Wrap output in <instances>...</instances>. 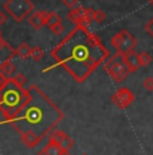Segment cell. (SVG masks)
Wrapping results in <instances>:
<instances>
[{
	"instance_id": "obj_1",
	"label": "cell",
	"mask_w": 153,
	"mask_h": 155,
	"mask_svg": "<svg viewBox=\"0 0 153 155\" xmlns=\"http://www.w3.org/2000/svg\"><path fill=\"white\" fill-rule=\"evenodd\" d=\"M51 55L57 65L64 68L78 82L85 81L110 57L101 39L90 32L89 26L86 25L75 26V28L52 49Z\"/></svg>"
},
{
	"instance_id": "obj_2",
	"label": "cell",
	"mask_w": 153,
	"mask_h": 155,
	"mask_svg": "<svg viewBox=\"0 0 153 155\" xmlns=\"http://www.w3.org/2000/svg\"><path fill=\"white\" fill-rule=\"evenodd\" d=\"M62 119L63 113L36 85H31L28 89V99L23 108L7 120L20 134L26 147L34 148Z\"/></svg>"
},
{
	"instance_id": "obj_3",
	"label": "cell",
	"mask_w": 153,
	"mask_h": 155,
	"mask_svg": "<svg viewBox=\"0 0 153 155\" xmlns=\"http://www.w3.org/2000/svg\"><path fill=\"white\" fill-rule=\"evenodd\" d=\"M28 99V91H24L22 85L8 80L7 85L0 91V109L7 119L12 117L23 108Z\"/></svg>"
},
{
	"instance_id": "obj_4",
	"label": "cell",
	"mask_w": 153,
	"mask_h": 155,
	"mask_svg": "<svg viewBox=\"0 0 153 155\" xmlns=\"http://www.w3.org/2000/svg\"><path fill=\"white\" fill-rule=\"evenodd\" d=\"M3 8L17 23L23 22L35 11V5L31 0H7Z\"/></svg>"
},
{
	"instance_id": "obj_5",
	"label": "cell",
	"mask_w": 153,
	"mask_h": 155,
	"mask_svg": "<svg viewBox=\"0 0 153 155\" xmlns=\"http://www.w3.org/2000/svg\"><path fill=\"white\" fill-rule=\"evenodd\" d=\"M104 68L109 73V76L113 78V81L118 82V84L122 82L132 73L128 65L123 62L122 54H120V53H116L113 57H109L108 61H105Z\"/></svg>"
},
{
	"instance_id": "obj_6",
	"label": "cell",
	"mask_w": 153,
	"mask_h": 155,
	"mask_svg": "<svg viewBox=\"0 0 153 155\" xmlns=\"http://www.w3.org/2000/svg\"><path fill=\"white\" fill-rule=\"evenodd\" d=\"M111 46L117 50V53L125 54V53L134 50V47L137 46V39L128 30H121L116 35H113V38H111Z\"/></svg>"
},
{
	"instance_id": "obj_7",
	"label": "cell",
	"mask_w": 153,
	"mask_h": 155,
	"mask_svg": "<svg viewBox=\"0 0 153 155\" xmlns=\"http://www.w3.org/2000/svg\"><path fill=\"white\" fill-rule=\"evenodd\" d=\"M133 101H134V94L128 88H120L111 96V103L120 109H125L128 107H130Z\"/></svg>"
},
{
	"instance_id": "obj_8",
	"label": "cell",
	"mask_w": 153,
	"mask_h": 155,
	"mask_svg": "<svg viewBox=\"0 0 153 155\" xmlns=\"http://www.w3.org/2000/svg\"><path fill=\"white\" fill-rule=\"evenodd\" d=\"M50 139L57 142L58 144L66 151H70L73 148V146H74V140H73L67 134H64L63 131H61V130H52L51 134H50Z\"/></svg>"
},
{
	"instance_id": "obj_9",
	"label": "cell",
	"mask_w": 153,
	"mask_h": 155,
	"mask_svg": "<svg viewBox=\"0 0 153 155\" xmlns=\"http://www.w3.org/2000/svg\"><path fill=\"white\" fill-rule=\"evenodd\" d=\"M122 59H123V62L128 65V68L130 69L132 73H133V71H137L141 68L140 55H138V53H136L134 50H132V51H128V53H125V54H122Z\"/></svg>"
},
{
	"instance_id": "obj_10",
	"label": "cell",
	"mask_w": 153,
	"mask_h": 155,
	"mask_svg": "<svg viewBox=\"0 0 153 155\" xmlns=\"http://www.w3.org/2000/svg\"><path fill=\"white\" fill-rule=\"evenodd\" d=\"M67 19H69V22L74 23L75 26L85 25V8L79 7V5L71 8L67 14Z\"/></svg>"
},
{
	"instance_id": "obj_11",
	"label": "cell",
	"mask_w": 153,
	"mask_h": 155,
	"mask_svg": "<svg viewBox=\"0 0 153 155\" xmlns=\"http://www.w3.org/2000/svg\"><path fill=\"white\" fill-rule=\"evenodd\" d=\"M42 15H43V19H45V23L46 26L51 30L54 26L59 25L62 23V19L59 18V15L57 12H54V11H47V10H43L42 11Z\"/></svg>"
},
{
	"instance_id": "obj_12",
	"label": "cell",
	"mask_w": 153,
	"mask_h": 155,
	"mask_svg": "<svg viewBox=\"0 0 153 155\" xmlns=\"http://www.w3.org/2000/svg\"><path fill=\"white\" fill-rule=\"evenodd\" d=\"M27 22H28V25L35 30H40L43 26H46L45 19H43V15H42V11H34V12L27 18Z\"/></svg>"
},
{
	"instance_id": "obj_13",
	"label": "cell",
	"mask_w": 153,
	"mask_h": 155,
	"mask_svg": "<svg viewBox=\"0 0 153 155\" xmlns=\"http://www.w3.org/2000/svg\"><path fill=\"white\" fill-rule=\"evenodd\" d=\"M15 70H16L15 65L11 62V59H7V61H4V62L0 64V73L4 74L8 80L12 78V77L15 76Z\"/></svg>"
},
{
	"instance_id": "obj_14",
	"label": "cell",
	"mask_w": 153,
	"mask_h": 155,
	"mask_svg": "<svg viewBox=\"0 0 153 155\" xmlns=\"http://www.w3.org/2000/svg\"><path fill=\"white\" fill-rule=\"evenodd\" d=\"M31 49L32 47L28 46L27 42H22L19 46H17V49L15 50V51H16V55L19 57V58L27 59V58H30L31 57Z\"/></svg>"
},
{
	"instance_id": "obj_15",
	"label": "cell",
	"mask_w": 153,
	"mask_h": 155,
	"mask_svg": "<svg viewBox=\"0 0 153 155\" xmlns=\"http://www.w3.org/2000/svg\"><path fill=\"white\" fill-rule=\"evenodd\" d=\"M43 55H45V51H43L39 46H35V47H32L31 49V58L34 59L35 62L40 61V59L43 58Z\"/></svg>"
},
{
	"instance_id": "obj_16",
	"label": "cell",
	"mask_w": 153,
	"mask_h": 155,
	"mask_svg": "<svg viewBox=\"0 0 153 155\" xmlns=\"http://www.w3.org/2000/svg\"><path fill=\"white\" fill-rule=\"evenodd\" d=\"M138 55H140L141 66H148L149 64H152V57L148 51H141V53H138Z\"/></svg>"
},
{
	"instance_id": "obj_17",
	"label": "cell",
	"mask_w": 153,
	"mask_h": 155,
	"mask_svg": "<svg viewBox=\"0 0 153 155\" xmlns=\"http://www.w3.org/2000/svg\"><path fill=\"white\" fill-rule=\"evenodd\" d=\"M94 14H95V11L93 8H90V7L85 8V25L86 26H89L94 20Z\"/></svg>"
},
{
	"instance_id": "obj_18",
	"label": "cell",
	"mask_w": 153,
	"mask_h": 155,
	"mask_svg": "<svg viewBox=\"0 0 153 155\" xmlns=\"http://www.w3.org/2000/svg\"><path fill=\"white\" fill-rule=\"evenodd\" d=\"M105 19H106V14H105L102 10H95V14H94V22H97L98 25H101Z\"/></svg>"
},
{
	"instance_id": "obj_19",
	"label": "cell",
	"mask_w": 153,
	"mask_h": 155,
	"mask_svg": "<svg viewBox=\"0 0 153 155\" xmlns=\"http://www.w3.org/2000/svg\"><path fill=\"white\" fill-rule=\"evenodd\" d=\"M11 80H12V81H15L17 85H22V86L26 85V81H27V80H26V76L23 73H16Z\"/></svg>"
},
{
	"instance_id": "obj_20",
	"label": "cell",
	"mask_w": 153,
	"mask_h": 155,
	"mask_svg": "<svg viewBox=\"0 0 153 155\" xmlns=\"http://www.w3.org/2000/svg\"><path fill=\"white\" fill-rule=\"evenodd\" d=\"M142 86L146 92H153V77H146L142 81Z\"/></svg>"
},
{
	"instance_id": "obj_21",
	"label": "cell",
	"mask_w": 153,
	"mask_h": 155,
	"mask_svg": "<svg viewBox=\"0 0 153 155\" xmlns=\"http://www.w3.org/2000/svg\"><path fill=\"white\" fill-rule=\"evenodd\" d=\"M144 28H145V31L148 32V34H149V35H151V37L153 38V16H152L151 19L148 20V22L145 23V27H144Z\"/></svg>"
},
{
	"instance_id": "obj_22",
	"label": "cell",
	"mask_w": 153,
	"mask_h": 155,
	"mask_svg": "<svg viewBox=\"0 0 153 155\" xmlns=\"http://www.w3.org/2000/svg\"><path fill=\"white\" fill-rule=\"evenodd\" d=\"M62 2L67 8H74L79 4V0H62Z\"/></svg>"
},
{
	"instance_id": "obj_23",
	"label": "cell",
	"mask_w": 153,
	"mask_h": 155,
	"mask_svg": "<svg viewBox=\"0 0 153 155\" xmlns=\"http://www.w3.org/2000/svg\"><path fill=\"white\" fill-rule=\"evenodd\" d=\"M63 30H64V26L62 25V23H59V25H57V26H54V27L51 28V31L54 32L55 35H61L62 32H63Z\"/></svg>"
},
{
	"instance_id": "obj_24",
	"label": "cell",
	"mask_w": 153,
	"mask_h": 155,
	"mask_svg": "<svg viewBox=\"0 0 153 155\" xmlns=\"http://www.w3.org/2000/svg\"><path fill=\"white\" fill-rule=\"evenodd\" d=\"M7 82H8V78L4 76V74L0 73V91H2V89L7 85Z\"/></svg>"
},
{
	"instance_id": "obj_25",
	"label": "cell",
	"mask_w": 153,
	"mask_h": 155,
	"mask_svg": "<svg viewBox=\"0 0 153 155\" xmlns=\"http://www.w3.org/2000/svg\"><path fill=\"white\" fill-rule=\"evenodd\" d=\"M5 22H7V15L3 12V11H0V26L5 25Z\"/></svg>"
},
{
	"instance_id": "obj_26",
	"label": "cell",
	"mask_w": 153,
	"mask_h": 155,
	"mask_svg": "<svg viewBox=\"0 0 153 155\" xmlns=\"http://www.w3.org/2000/svg\"><path fill=\"white\" fill-rule=\"evenodd\" d=\"M36 155H46V154H45V151H43V150H40V151H39V153H38Z\"/></svg>"
},
{
	"instance_id": "obj_27",
	"label": "cell",
	"mask_w": 153,
	"mask_h": 155,
	"mask_svg": "<svg viewBox=\"0 0 153 155\" xmlns=\"http://www.w3.org/2000/svg\"><path fill=\"white\" fill-rule=\"evenodd\" d=\"M146 2H148V3H149V4H151V5H152V7H153V0H146Z\"/></svg>"
},
{
	"instance_id": "obj_28",
	"label": "cell",
	"mask_w": 153,
	"mask_h": 155,
	"mask_svg": "<svg viewBox=\"0 0 153 155\" xmlns=\"http://www.w3.org/2000/svg\"><path fill=\"white\" fill-rule=\"evenodd\" d=\"M0 39H2V32H0Z\"/></svg>"
},
{
	"instance_id": "obj_29",
	"label": "cell",
	"mask_w": 153,
	"mask_h": 155,
	"mask_svg": "<svg viewBox=\"0 0 153 155\" xmlns=\"http://www.w3.org/2000/svg\"><path fill=\"white\" fill-rule=\"evenodd\" d=\"M81 155H87V154H81Z\"/></svg>"
}]
</instances>
